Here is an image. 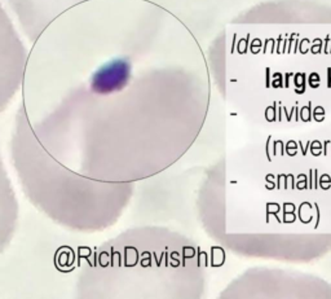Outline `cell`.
I'll return each instance as SVG.
<instances>
[{"label":"cell","mask_w":331,"mask_h":299,"mask_svg":"<svg viewBox=\"0 0 331 299\" xmlns=\"http://www.w3.org/2000/svg\"><path fill=\"white\" fill-rule=\"evenodd\" d=\"M130 77V66L123 60L107 64L95 74L92 79V88L96 92L107 93L122 88Z\"/></svg>","instance_id":"6da1fadb"}]
</instances>
